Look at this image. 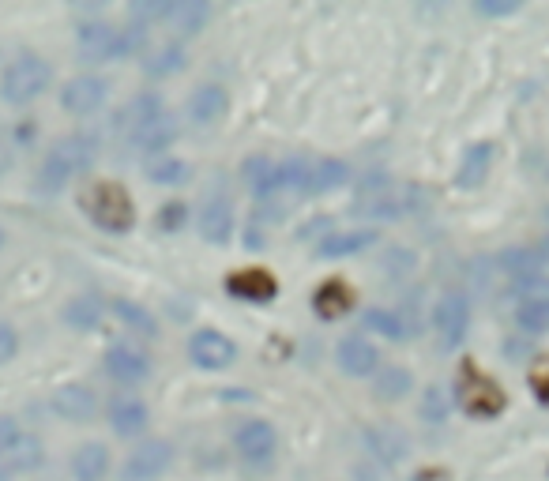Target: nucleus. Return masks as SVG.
<instances>
[{
	"label": "nucleus",
	"instance_id": "22",
	"mask_svg": "<svg viewBox=\"0 0 549 481\" xmlns=\"http://www.w3.org/2000/svg\"><path fill=\"white\" fill-rule=\"evenodd\" d=\"M365 448L373 451V459L384 466H395L407 455V436L392 429V425H377V429H365Z\"/></svg>",
	"mask_w": 549,
	"mask_h": 481
},
{
	"label": "nucleus",
	"instance_id": "11",
	"mask_svg": "<svg viewBox=\"0 0 549 481\" xmlns=\"http://www.w3.org/2000/svg\"><path fill=\"white\" fill-rule=\"evenodd\" d=\"M196 230H200L207 245H219V249H226L234 241V207L222 192H211L204 200L200 215H196Z\"/></svg>",
	"mask_w": 549,
	"mask_h": 481
},
{
	"label": "nucleus",
	"instance_id": "12",
	"mask_svg": "<svg viewBox=\"0 0 549 481\" xmlns=\"http://www.w3.org/2000/svg\"><path fill=\"white\" fill-rule=\"evenodd\" d=\"M173 448L166 440H143L121 466V481H155L162 478V470L170 466Z\"/></svg>",
	"mask_w": 549,
	"mask_h": 481
},
{
	"label": "nucleus",
	"instance_id": "3",
	"mask_svg": "<svg viewBox=\"0 0 549 481\" xmlns=\"http://www.w3.org/2000/svg\"><path fill=\"white\" fill-rule=\"evenodd\" d=\"M79 207H83V215L91 218L98 230L106 233H128L136 226V203L125 192V185H117V181L87 185L83 196H79Z\"/></svg>",
	"mask_w": 549,
	"mask_h": 481
},
{
	"label": "nucleus",
	"instance_id": "29",
	"mask_svg": "<svg viewBox=\"0 0 549 481\" xmlns=\"http://www.w3.org/2000/svg\"><path fill=\"white\" fill-rule=\"evenodd\" d=\"M143 173H147V181H155V185H162V188H177V185H185V181L192 177V166L185 162V158L155 155V158H147V166H143Z\"/></svg>",
	"mask_w": 549,
	"mask_h": 481
},
{
	"label": "nucleus",
	"instance_id": "6",
	"mask_svg": "<svg viewBox=\"0 0 549 481\" xmlns=\"http://www.w3.org/2000/svg\"><path fill=\"white\" fill-rule=\"evenodd\" d=\"M455 395H459V406L474 414V418H497L504 410V391L501 384L486 376L474 361H463L459 369V384H455Z\"/></svg>",
	"mask_w": 549,
	"mask_h": 481
},
{
	"label": "nucleus",
	"instance_id": "23",
	"mask_svg": "<svg viewBox=\"0 0 549 481\" xmlns=\"http://www.w3.org/2000/svg\"><path fill=\"white\" fill-rule=\"evenodd\" d=\"M313 309L320 320H339V316L354 309V294H350V286L343 279H328L313 294Z\"/></svg>",
	"mask_w": 549,
	"mask_h": 481
},
{
	"label": "nucleus",
	"instance_id": "16",
	"mask_svg": "<svg viewBox=\"0 0 549 481\" xmlns=\"http://www.w3.org/2000/svg\"><path fill=\"white\" fill-rule=\"evenodd\" d=\"M226 109H230V94L222 91L219 83H204V87H196V91H192L185 113H189L192 125L211 128V125H219L222 117H226Z\"/></svg>",
	"mask_w": 549,
	"mask_h": 481
},
{
	"label": "nucleus",
	"instance_id": "18",
	"mask_svg": "<svg viewBox=\"0 0 549 481\" xmlns=\"http://www.w3.org/2000/svg\"><path fill=\"white\" fill-rule=\"evenodd\" d=\"M226 290L234 297H241V301H271V297L279 294V282L264 267H249V271H234L226 279Z\"/></svg>",
	"mask_w": 549,
	"mask_h": 481
},
{
	"label": "nucleus",
	"instance_id": "38",
	"mask_svg": "<svg viewBox=\"0 0 549 481\" xmlns=\"http://www.w3.org/2000/svg\"><path fill=\"white\" fill-rule=\"evenodd\" d=\"M422 418L433 421V425H440V421L448 418V395H444V388H433L425 391V403H422Z\"/></svg>",
	"mask_w": 549,
	"mask_h": 481
},
{
	"label": "nucleus",
	"instance_id": "39",
	"mask_svg": "<svg viewBox=\"0 0 549 481\" xmlns=\"http://www.w3.org/2000/svg\"><path fill=\"white\" fill-rule=\"evenodd\" d=\"M185 218H189V207H185V203H166V207L158 211V226H162V230H181Z\"/></svg>",
	"mask_w": 549,
	"mask_h": 481
},
{
	"label": "nucleus",
	"instance_id": "24",
	"mask_svg": "<svg viewBox=\"0 0 549 481\" xmlns=\"http://www.w3.org/2000/svg\"><path fill=\"white\" fill-rule=\"evenodd\" d=\"M241 181H245V188H249L260 203L275 200V162H271V158H260V155L245 158V166H241Z\"/></svg>",
	"mask_w": 549,
	"mask_h": 481
},
{
	"label": "nucleus",
	"instance_id": "26",
	"mask_svg": "<svg viewBox=\"0 0 549 481\" xmlns=\"http://www.w3.org/2000/svg\"><path fill=\"white\" fill-rule=\"evenodd\" d=\"M350 181V166L339 158H316L309 170V196H328L335 188H343Z\"/></svg>",
	"mask_w": 549,
	"mask_h": 481
},
{
	"label": "nucleus",
	"instance_id": "46",
	"mask_svg": "<svg viewBox=\"0 0 549 481\" xmlns=\"http://www.w3.org/2000/svg\"><path fill=\"white\" fill-rule=\"evenodd\" d=\"M546 215H549V211H546Z\"/></svg>",
	"mask_w": 549,
	"mask_h": 481
},
{
	"label": "nucleus",
	"instance_id": "15",
	"mask_svg": "<svg viewBox=\"0 0 549 481\" xmlns=\"http://www.w3.org/2000/svg\"><path fill=\"white\" fill-rule=\"evenodd\" d=\"M106 376L110 380H117V384H143L147 376H151V361H147V354H140L136 346H110L106 350Z\"/></svg>",
	"mask_w": 549,
	"mask_h": 481
},
{
	"label": "nucleus",
	"instance_id": "13",
	"mask_svg": "<svg viewBox=\"0 0 549 481\" xmlns=\"http://www.w3.org/2000/svg\"><path fill=\"white\" fill-rule=\"evenodd\" d=\"M106 94H110V87H106L102 76H76L64 83L61 109L72 113V117H87V113H98L106 106Z\"/></svg>",
	"mask_w": 549,
	"mask_h": 481
},
{
	"label": "nucleus",
	"instance_id": "33",
	"mask_svg": "<svg viewBox=\"0 0 549 481\" xmlns=\"http://www.w3.org/2000/svg\"><path fill=\"white\" fill-rule=\"evenodd\" d=\"M497 267H501L508 279H527V275H542V260L534 249H504L497 256Z\"/></svg>",
	"mask_w": 549,
	"mask_h": 481
},
{
	"label": "nucleus",
	"instance_id": "1",
	"mask_svg": "<svg viewBox=\"0 0 549 481\" xmlns=\"http://www.w3.org/2000/svg\"><path fill=\"white\" fill-rule=\"evenodd\" d=\"M98 158V140L91 132H72L61 143H53V151L46 155L42 170H38V192L42 196H57L72 185V177L87 173Z\"/></svg>",
	"mask_w": 549,
	"mask_h": 481
},
{
	"label": "nucleus",
	"instance_id": "28",
	"mask_svg": "<svg viewBox=\"0 0 549 481\" xmlns=\"http://www.w3.org/2000/svg\"><path fill=\"white\" fill-rule=\"evenodd\" d=\"M410 388H414V376H410V369H403V365H384V369L373 373V391H377V399H384V403L407 399Z\"/></svg>",
	"mask_w": 549,
	"mask_h": 481
},
{
	"label": "nucleus",
	"instance_id": "17",
	"mask_svg": "<svg viewBox=\"0 0 549 481\" xmlns=\"http://www.w3.org/2000/svg\"><path fill=\"white\" fill-rule=\"evenodd\" d=\"M53 414L64 421H91L98 414V399L95 391L87 388V384H64V388L53 391Z\"/></svg>",
	"mask_w": 549,
	"mask_h": 481
},
{
	"label": "nucleus",
	"instance_id": "10",
	"mask_svg": "<svg viewBox=\"0 0 549 481\" xmlns=\"http://www.w3.org/2000/svg\"><path fill=\"white\" fill-rule=\"evenodd\" d=\"M433 327H437L440 350H455L459 342L467 339V327H471V309L463 294H444L433 309Z\"/></svg>",
	"mask_w": 549,
	"mask_h": 481
},
{
	"label": "nucleus",
	"instance_id": "35",
	"mask_svg": "<svg viewBox=\"0 0 549 481\" xmlns=\"http://www.w3.org/2000/svg\"><path fill=\"white\" fill-rule=\"evenodd\" d=\"M516 324L531 335H542L549 331V297H538V301H516Z\"/></svg>",
	"mask_w": 549,
	"mask_h": 481
},
{
	"label": "nucleus",
	"instance_id": "25",
	"mask_svg": "<svg viewBox=\"0 0 549 481\" xmlns=\"http://www.w3.org/2000/svg\"><path fill=\"white\" fill-rule=\"evenodd\" d=\"M72 474H76V481H102L106 474H110V451H106V444H83V448H76V455H72Z\"/></svg>",
	"mask_w": 549,
	"mask_h": 481
},
{
	"label": "nucleus",
	"instance_id": "21",
	"mask_svg": "<svg viewBox=\"0 0 549 481\" xmlns=\"http://www.w3.org/2000/svg\"><path fill=\"white\" fill-rule=\"evenodd\" d=\"M493 158H497V147H493V143H474L471 151L463 155V162H459V170H455V185L459 188L486 185L489 170H493Z\"/></svg>",
	"mask_w": 549,
	"mask_h": 481
},
{
	"label": "nucleus",
	"instance_id": "31",
	"mask_svg": "<svg viewBox=\"0 0 549 481\" xmlns=\"http://www.w3.org/2000/svg\"><path fill=\"white\" fill-rule=\"evenodd\" d=\"M173 140H177V121H173L170 113H162L155 125L147 128V132H143V136L132 143V147H136V151H143V155L155 158V155H166V147H170Z\"/></svg>",
	"mask_w": 549,
	"mask_h": 481
},
{
	"label": "nucleus",
	"instance_id": "14",
	"mask_svg": "<svg viewBox=\"0 0 549 481\" xmlns=\"http://www.w3.org/2000/svg\"><path fill=\"white\" fill-rule=\"evenodd\" d=\"M335 361H339V369L346 376H354V380H365V376H373L380 369V354L377 346L369 339H361V335H346L339 342V350H335Z\"/></svg>",
	"mask_w": 549,
	"mask_h": 481
},
{
	"label": "nucleus",
	"instance_id": "43",
	"mask_svg": "<svg viewBox=\"0 0 549 481\" xmlns=\"http://www.w3.org/2000/svg\"><path fill=\"white\" fill-rule=\"evenodd\" d=\"M534 252H538V260H542V267H549V237H546V241H542V245H538Z\"/></svg>",
	"mask_w": 549,
	"mask_h": 481
},
{
	"label": "nucleus",
	"instance_id": "4",
	"mask_svg": "<svg viewBox=\"0 0 549 481\" xmlns=\"http://www.w3.org/2000/svg\"><path fill=\"white\" fill-rule=\"evenodd\" d=\"M143 46V27H113V23H83L79 27V38H76V49L83 61L91 64H102V61H117V57H128V53H136Z\"/></svg>",
	"mask_w": 549,
	"mask_h": 481
},
{
	"label": "nucleus",
	"instance_id": "9",
	"mask_svg": "<svg viewBox=\"0 0 549 481\" xmlns=\"http://www.w3.org/2000/svg\"><path fill=\"white\" fill-rule=\"evenodd\" d=\"M189 357L196 369H204V373H219V369H230L237 357V346L230 335H222V331H196L189 339Z\"/></svg>",
	"mask_w": 549,
	"mask_h": 481
},
{
	"label": "nucleus",
	"instance_id": "40",
	"mask_svg": "<svg viewBox=\"0 0 549 481\" xmlns=\"http://www.w3.org/2000/svg\"><path fill=\"white\" fill-rule=\"evenodd\" d=\"M19 354V335L8 324H0V365H8Z\"/></svg>",
	"mask_w": 549,
	"mask_h": 481
},
{
	"label": "nucleus",
	"instance_id": "20",
	"mask_svg": "<svg viewBox=\"0 0 549 481\" xmlns=\"http://www.w3.org/2000/svg\"><path fill=\"white\" fill-rule=\"evenodd\" d=\"M147 421H151V414L136 395H117L110 403V425L117 436H140L147 429Z\"/></svg>",
	"mask_w": 549,
	"mask_h": 481
},
{
	"label": "nucleus",
	"instance_id": "36",
	"mask_svg": "<svg viewBox=\"0 0 549 481\" xmlns=\"http://www.w3.org/2000/svg\"><path fill=\"white\" fill-rule=\"evenodd\" d=\"M207 19H211V4H177V12H173V27L181 34H196L207 27Z\"/></svg>",
	"mask_w": 549,
	"mask_h": 481
},
{
	"label": "nucleus",
	"instance_id": "44",
	"mask_svg": "<svg viewBox=\"0 0 549 481\" xmlns=\"http://www.w3.org/2000/svg\"><path fill=\"white\" fill-rule=\"evenodd\" d=\"M0 245H4V230H0Z\"/></svg>",
	"mask_w": 549,
	"mask_h": 481
},
{
	"label": "nucleus",
	"instance_id": "7",
	"mask_svg": "<svg viewBox=\"0 0 549 481\" xmlns=\"http://www.w3.org/2000/svg\"><path fill=\"white\" fill-rule=\"evenodd\" d=\"M162 113H166V102L158 94H136V98H128L125 106L113 113V132H117V140L132 147Z\"/></svg>",
	"mask_w": 549,
	"mask_h": 481
},
{
	"label": "nucleus",
	"instance_id": "42",
	"mask_svg": "<svg viewBox=\"0 0 549 481\" xmlns=\"http://www.w3.org/2000/svg\"><path fill=\"white\" fill-rule=\"evenodd\" d=\"M531 384H534V395H538V403L549 406V373H538L531 380Z\"/></svg>",
	"mask_w": 549,
	"mask_h": 481
},
{
	"label": "nucleus",
	"instance_id": "34",
	"mask_svg": "<svg viewBox=\"0 0 549 481\" xmlns=\"http://www.w3.org/2000/svg\"><path fill=\"white\" fill-rule=\"evenodd\" d=\"M61 316L68 327H76V331H91V327H98V320H102V301H98V297H76V301L64 305Z\"/></svg>",
	"mask_w": 549,
	"mask_h": 481
},
{
	"label": "nucleus",
	"instance_id": "8",
	"mask_svg": "<svg viewBox=\"0 0 549 481\" xmlns=\"http://www.w3.org/2000/svg\"><path fill=\"white\" fill-rule=\"evenodd\" d=\"M234 448L249 466H267L275 459V451H279V433H275L271 421L252 418V421H245V425H237Z\"/></svg>",
	"mask_w": 549,
	"mask_h": 481
},
{
	"label": "nucleus",
	"instance_id": "27",
	"mask_svg": "<svg viewBox=\"0 0 549 481\" xmlns=\"http://www.w3.org/2000/svg\"><path fill=\"white\" fill-rule=\"evenodd\" d=\"M185 46L181 42H162L158 49H151L147 57H143V72L151 79H166V76H177L181 68H185Z\"/></svg>",
	"mask_w": 549,
	"mask_h": 481
},
{
	"label": "nucleus",
	"instance_id": "37",
	"mask_svg": "<svg viewBox=\"0 0 549 481\" xmlns=\"http://www.w3.org/2000/svg\"><path fill=\"white\" fill-rule=\"evenodd\" d=\"M27 436L19 429L12 418H0V463H8V459H16L19 444H23Z\"/></svg>",
	"mask_w": 549,
	"mask_h": 481
},
{
	"label": "nucleus",
	"instance_id": "19",
	"mask_svg": "<svg viewBox=\"0 0 549 481\" xmlns=\"http://www.w3.org/2000/svg\"><path fill=\"white\" fill-rule=\"evenodd\" d=\"M377 245V230H343L331 233L316 245V256L320 260H343V256H358V252L373 249Z\"/></svg>",
	"mask_w": 549,
	"mask_h": 481
},
{
	"label": "nucleus",
	"instance_id": "41",
	"mask_svg": "<svg viewBox=\"0 0 549 481\" xmlns=\"http://www.w3.org/2000/svg\"><path fill=\"white\" fill-rule=\"evenodd\" d=\"M482 16H512L516 8H523L519 0H482V4H474Z\"/></svg>",
	"mask_w": 549,
	"mask_h": 481
},
{
	"label": "nucleus",
	"instance_id": "30",
	"mask_svg": "<svg viewBox=\"0 0 549 481\" xmlns=\"http://www.w3.org/2000/svg\"><path fill=\"white\" fill-rule=\"evenodd\" d=\"M113 316H117L132 335H140V339H155L158 335V320L143 309V305H136V301H125V297L113 301Z\"/></svg>",
	"mask_w": 549,
	"mask_h": 481
},
{
	"label": "nucleus",
	"instance_id": "5",
	"mask_svg": "<svg viewBox=\"0 0 549 481\" xmlns=\"http://www.w3.org/2000/svg\"><path fill=\"white\" fill-rule=\"evenodd\" d=\"M49 64L42 57H16V61L8 64L4 72H0V98L8 102V106H27L34 102L38 94L49 87Z\"/></svg>",
	"mask_w": 549,
	"mask_h": 481
},
{
	"label": "nucleus",
	"instance_id": "45",
	"mask_svg": "<svg viewBox=\"0 0 549 481\" xmlns=\"http://www.w3.org/2000/svg\"><path fill=\"white\" fill-rule=\"evenodd\" d=\"M0 143H4V128H0Z\"/></svg>",
	"mask_w": 549,
	"mask_h": 481
},
{
	"label": "nucleus",
	"instance_id": "32",
	"mask_svg": "<svg viewBox=\"0 0 549 481\" xmlns=\"http://www.w3.org/2000/svg\"><path fill=\"white\" fill-rule=\"evenodd\" d=\"M361 324L369 327L373 335H380V339H388V342H403L410 335L407 320H403L399 312H392V309H369L365 316H361Z\"/></svg>",
	"mask_w": 549,
	"mask_h": 481
},
{
	"label": "nucleus",
	"instance_id": "2",
	"mask_svg": "<svg viewBox=\"0 0 549 481\" xmlns=\"http://www.w3.org/2000/svg\"><path fill=\"white\" fill-rule=\"evenodd\" d=\"M425 192L418 185H392V181H384V177H369L365 185H361V196L354 203V211L361 218H373V222H399V218L414 215V211H422L425 207Z\"/></svg>",
	"mask_w": 549,
	"mask_h": 481
}]
</instances>
